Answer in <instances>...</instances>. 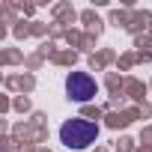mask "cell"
<instances>
[{"mask_svg":"<svg viewBox=\"0 0 152 152\" xmlns=\"http://www.w3.org/2000/svg\"><path fill=\"white\" fill-rule=\"evenodd\" d=\"M99 93V87H96V78L93 75H87V72H72L69 78H66V96L72 99V102H90L93 96Z\"/></svg>","mask_w":152,"mask_h":152,"instance_id":"cell-2","label":"cell"},{"mask_svg":"<svg viewBox=\"0 0 152 152\" xmlns=\"http://www.w3.org/2000/svg\"><path fill=\"white\" fill-rule=\"evenodd\" d=\"M99 137V125L93 119H84V116H72L60 125V143L66 149H75V152H84L96 143Z\"/></svg>","mask_w":152,"mask_h":152,"instance_id":"cell-1","label":"cell"}]
</instances>
